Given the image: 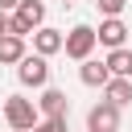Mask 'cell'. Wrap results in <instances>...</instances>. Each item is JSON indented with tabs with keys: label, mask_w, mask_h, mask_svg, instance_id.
<instances>
[{
	"label": "cell",
	"mask_w": 132,
	"mask_h": 132,
	"mask_svg": "<svg viewBox=\"0 0 132 132\" xmlns=\"http://www.w3.org/2000/svg\"><path fill=\"white\" fill-rule=\"evenodd\" d=\"M78 78H82L87 87H103V82L111 78V70H107V62H95V58H82V66H78Z\"/></svg>",
	"instance_id": "cell-11"
},
{
	"label": "cell",
	"mask_w": 132,
	"mask_h": 132,
	"mask_svg": "<svg viewBox=\"0 0 132 132\" xmlns=\"http://www.w3.org/2000/svg\"><path fill=\"white\" fill-rule=\"evenodd\" d=\"M62 4H74V0H62Z\"/></svg>",
	"instance_id": "cell-17"
},
{
	"label": "cell",
	"mask_w": 132,
	"mask_h": 132,
	"mask_svg": "<svg viewBox=\"0 0 132 132\" xmlns=\"http://www.w3.org/2000/svg\"><path fill=\"white\" fill-rule=\"evenodd\" d=\"M116 128H120V107L107 103V99H99L87 111V132H116Z\"/></svg>",
	"instance_id": "cell-5"
},
{
	"label": "cell",
	"mask_w": 132,
	"mask_h": 132,
	"mask_svg": "<svg viewBox=\"0 0 132 132\" xmlns=\"http://www.w3.org/2000/svg\"><path fill=\"white\" fill-rule=\"evenodd\" d=\"M25 54H29V50H25V37H16V33H0V62H4V66H16Z\"/></svg>",
	"instance_id": "cell-10"
},
{
	"label": "cell",
	"mask_w": 132,
	"mask_h": 132,
	"mask_svg": "<svg viewBox=\"0 0 132 132\" xmlns=\"http://www.w3.org/2000/svg\"><path fill=\"white\" fill-rule=\"evenodd\" d=\"M16 78H21V87H45L50 82V62L41 54H25L16 62Z\"/></svg>",
	"instance_id": "cell-3"
},
{
	"label": "cell",
	"mask_w": 132,
	"mask_h": 132,
	"mask_svg": "<svg viewBox=\"0 0 132 132\" xmlns=\"http://www.w3.org/2000/svg\"><path fill=\"white\" fill-rule=\"evenodd\" d=\"M95 4H99V12H103V16H120L128 0H95Z\"/></svg>",
	"instance_id": "cell-14"
},
{
	"label": "cell",
	"mask_w": 132,
	"mask_h": 132,
	"mask_svg": "<svg viewBox=\"0 0 132 132\" xmlns=\"http://www.w3.org/2000/svg\"><path fill=\"white\" fill-rule=\"evenodd\" d=\"M29 132H70V128H66V116H54V120H37Z\"/></svg>",
	"instance_id": "cell-13"
},
{
	"label": "cell",
	"mask_w": 132,
	"mask_h": 132,
	"mask_svg": "<svg viewBox=\"0 0 132 132\" xmlns=\"http://www.w3.org/2000/svg\"><path fill=\"white\" fill-rule=\"evenodd\" d=\"M103 62H107V70H111V74H124V78H132V50H128V45H116V50H111Z\"/></svg>",
	"instance_id": "cell-12"
},
{
	"label": "cell",
	"mask_w": 132,
	"mask_h": 132,
	"mask_svg": "<svg viewBox=\"0 0 132 132\" xmlns=\"http://www.w3.org/2000/svg\"><path fill=\"white\" fill-rule=\"evenodd\" d=\"M95 41H103L107 50L124 45V41H128V25H124V16H107V21L95 29Z\"/></svg>",
	"instance_id": "cell-8"
},
{
	"label": "cell",
	"mask_w": 132,
	"mask_h": 132,
	"mask_svg": "<svg viewBox=\"0 0 132 132\" xmlns=\"http://www.w3.org/2000/svg\"><path fill=\"white\" fill-rule=\"evenodd\" d=\"M4 120H8L12 132H29L41 116H37V103H33V99H25V95H8V99H4Z\"/></svg>",
	"instance_id": "cell-1"
},
{
	"label": "cell",
	"mask_w": 132,
	"mask_h": 132,
	"mask_svg": "<svg viewBox=\"0 0 132 132\" xmlns=\"http://www.w3.org/2000/svg\"><path fill=\"white\" fill-rule=\"evenodd\" d=\"M66 111H70V99H66V91H58V87H41L37 116H41V120H54V116H66Z\"/></svg>",
	"instance_id": "cell-6"
},
{
	"label": "cell",
	"mask_w": 132,
	"mask_h": 132,
	"mask_svg": "<svg viewBox=\"0 0 132 132\" xmlns=\"http://www.w3.org/2000/svg\"><path fill=\"white\" fill-rule=\"evenodd\" d=\"M16 8V0H0V12H12Z\"/></svg>",
	"instance_id": "cell-15"
},
{
	"label": "cell",
	"mask_w": 132,
	"mask_h": 132,
	"mask_svg": "<svg viewBox=\"0 0 132 132\" xmlns=\"http://www.w3.org/2000/svg\"><path fill=\"white\" fill-rule=\"evenodd\" d=\"M4 25H8V12H0V33H4Z\"/></svg>",
	"instance_id": "cell-16"
},
{
	"label": "cell",
	"mask_w": 132,
	"mask_h": 132,
	"mask_svg": "<svg viewBox=\"0 0 132 132\" xmlns=\"http://www.w3.org/2000/svg\"><path fill=\"white\" fill-rule=\"evenodd\" d=\"M8 16H12V21L21 25V33L29 37L37 25H45V4H41V0H16V8H12Z\"/></svg>",
	"instance_id": "cell-4"
},
{
	"label": "cell",
	"mask_w": 132,
	"mask_h": 132,
	"mask_svg": "<svg viewBox=\"0 0 132 132\" xmlns=\"http://www.w3.org/2000/svg\"><path fill=\"white\" fill-rule=\"evenodd\" d=\"M29 37H33V54H41V58H54V54H62V33H58V29H50V25H37Z\"/></svg>",
	"instance_id": "cell-7"
},
{
	"label": "cell",
	"mask_w": 132,
	"mask_h": 132,
	"mask_svg": "<svg viewBox=\"0 0 132 132\" xmlns=\"http://www.w3.org/2000/svg\"><path fill=\"white\" fill-rule=\"evenodd\" d=\"M99 41H95V29L91 25H74L66 37H62V54L66 58H74V62H82V58H91V50H95Z\"/></svg>",
	"instance_id": "cell-2"
},
{
	"label": "cell",
	"mask_w": 132,
	"mask_h": 132,
	"mask_svg": "<svg viewBox=\"0 0 132 132\" xmlns=\"http://www.w3.org/2000/svg\"><path fill=\"white\" fill-rule=\"evenodd\" d=\"M103 99H107V103H116V107H128V103H132V78L111 74V78L103 82Z\"/></svg>",
	"instance_id": "cell-9"
}]
</instances>
